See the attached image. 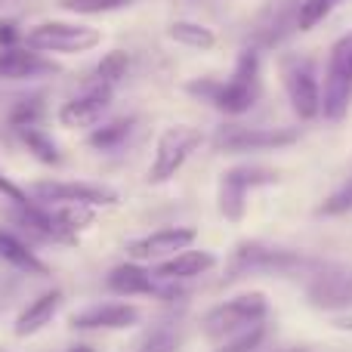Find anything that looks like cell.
<instances>
[{"mask_svg": "<svg viewBox=\"0 0 352 352\" xmlns=\"http://www.w3.org/2000/svg\"><path fill=\"white\" fill-rule=\"evenodd\" d=\"M43 96H25L19 99L16 105L10 109V127L22 130V127H41L43 121Z\"/></svg>", "mask_w": 352, "mask_h": 352, "instance_id": "484cf974", "label": "cell"}, {"mask_svg": "<svg viewBox=\"0 0 352 352\" xmlns=\"http://www.w3.org/2000/svg\"><path fill=\"white\" fill-rule=\"evenodd\" d=\"M16 136H19V140H22V146L28 148V155H31V158H37V161H41V164H50V167L62 164L59 146H56V142L50 140V136L43 133L41 127H22V130H16Z\"/></svg>", "mask_w": 352, "mask_h": 352, "instance_id": "7402d4cb", "label": "cell"}, {"mask_svg": "<svg viewBox=\"0 0 352 352\" xmlns=\"http://www.w3.org/2000/svg\"><path fill=\"white\" fill-rule=\"evenodd\" d=\"M0 316H3V312H0Z\"/></svg>", "mask_w": 352, "mask_h": 352, "instance_id": "e575fe53", "label": "cell"}, {"mask_svg": "<svg viewBox=\"0 0 352 352\" xmlns=\"http://www.w3.org/2000/svg\"><path fill=\"white\" fill-rule=\"evenodd\" d=\"M0 195H3L6 201H12V204H16L19 210H25V207L34 204V201L28 198V192H22V188H19L16 182H10L6 176H0Z\"/></svg>", "mask_w": 352, "mask_h": 352, "instance_id": "f546056e", "label": "cell"}, {"mask_svg": "<svg viewBox=\"0 0 352 352\" xmlns=\"http://www.w3.org/2000/svg\"><path fill=\"white\" fill-rule=\"evenodd\" d=\"M109 291L118 297H179L176 281H161L155 278L148 269H142L140 263H121L109 272Z\"/></svg>", "mask_w": 352, "mask_h": 352, "instance_id": "8fae6325", "label": "cell"}, {"mask_svg": "<svg viewBox=\"0 0 352 352\" xmlns=\"http://www.w3.org/2000/svg\"><path fill=\"white\" fill-rule=\"evenodd\" d=\"M201 142H204V136L192 124H173V127H167L158 136V146H155V158L148 164V182L161 186V182L173 179L182 170V164L201 148Z\"/></svg>", "mask_w": 352, "mask_h": 352, "instance_id": "5b68a950", "label": "cell"}, {"mask_svg": "<svg viewBox=\"0 0 352 352\" xmlns=\"http://www.w3.org/2000/svg\"><path fill=\"white\" fill-rule=\"evenodd\" d=\"M306 300L316 309L337 312L352 306V272L346 269H316L306 285Z\"/></svg>", "mask_w": 352, "mask_h": 352, "instance_id": "7c38bea8", "label": "cell"}, {"mask_svg": "<svg viewBox=\"0 0 352 352\" xmlns=\"http://www.w3.org/2000/svg\"><path fill=\"white\" fill-rule=\"evenodd\" d=\"M198 238L195 229H158L152 235H142L127 244V256L136 263H155V260H170V256L188 250Z\"/></svg>", "mask_w": 352, "mask_h": 352, "instance_id": "4fadbf2b", "label": "cell"}, {"mask_svg": "<svg viewBox=\"0 0 352 352\" xmlns=\"http://www.w3.org/2000/svg\"><path fill=\"white\" fill-rule=\"evenodd\" d=\"M0 260L10 263L12 269H19V272H25V275H47V263H43L22 238L12 235L3 226H0Z\"/></svg>", "mask_w": 352, "mask_h": 352, "instance_id": "d6986e66", "label": "cell"}, {"mask_svg": "<svg viewBox=\"0 0 352 352\" xmlns=\"http://www.w3.org/2000/svg\"><path fill=\"white\" fill-rule=\"evenodd\" d=\"M300 140L297 127H244V124H226L213 136V148L226 155L244 152H278Z\"/></svg>", "mask_w": 352, "mask_h": 352, "instance_id": "ba28073f", "label": "cell"}, {"mask_svg": "<svg viewBox=\"0 0 352 352\" xmlns=\"http://www.w3.org/2000/svg\"><path fill=\"white\" fill-rule=\"evenodd\" d=\"M263 340H266V324H254L250 331H244V334L226 340V346L217 349V352H256L263 346Z\"/></svg>", "mask_w": 352, "mask_h": 352, "instance_id": "4316f807", "label": "cell"}, {"mask_svg": "<svg viewBox=\"0 0 352 352\" xmlns=\"http://www.w3.org/2000/svg\"><path fill=\"white\" fill-rule=\"evenodd\" d=\"M130 72V56L124 50H111L96 62V84H105L115 90Z\"/></svg>", "mask_w": 352, "mask_h": 352, "instance_id": "603a6c76", "label": "cell"}, {"mask_svg": "<svg viewBox=\"0 0 352 352\" xmlns=\"http://www.w3.org/2000/svg\"><path fill=\"white\" fill-rule=\"evenodd\" d=\"M28 0H0V10H12V6H22Z\"/></svg>", "mask_w": 352, "mask_h": 352, "instance_id": "d6a6232c", "label": "cell"}, {"mask_svg": "<svg viewBox=\"0 0 352 352\" xmlns=\"http://www.w3.org/2000/svg\"><path fill=\"white\" fill-rule=\"evenodd\" d=\"M340 3H346V0H300V6H297V31H312L316 25H322Z\"/></svg>", "mask_w": 352, "mask_h": 352, "instance_id": "cb8c5ba5", "label": "cell"}, {"mask_svg": "<svg viewBox=\"0 0 352 352\" xmlns=\"http://www.w3.org/2000/svg\"><path fill=\"white\" fill-rule=\"evenodd\" d=\"M19 28L12 22H0V50H10V47H19Z\"/></svg>", "mask_w": 352, "mask_h": 352, "instance_id": "4dcf8cb0", "label": "cell"}, {"mask_svg": "<svg viewBox=\"0 0 352 352\" xmlns=\"http://www.w3.org/2000/svg\"><path fill=\"white\" fill-rule=\"evenodd\" d=\"M272 182H278V173L260 164H238L232 170H226L219 176V192H217L219 213L229 223H241L244 210H248V195L260 186H272Z\"/></svg>", "mask_w": 352, "mask_h": 352, "instance_id": "9c48e42d", "label": "cell"}, {"mask_svg": "<svg viewBox=\"0 0 352 352\" xmlns=\"http://www.w3.org/2000/svg\"><path fill=\"white\" fill-rule=\"evenodd\" d=\"M140 324V309L133 303H96L72 316L74 331H127Z\"/></svg>", "mask_w": 352, "mask_h": 352, "instance_id": "9a60e30c", "label": "cell"}, {"mask_svg": "<svg viewBox=\"0 0 352 352\" xmlns=\"http://www.w3.org/2000/svg\"><path fill=\"white\" fill-rule=\"evenodd\" d=\"M186 93L198 96L201 102H210L217 111L229 118H238L250 111L260 99V53L254 47L241 50L235 62V72L229 80L217 78H195L186 84Z\"/></svg>", "mask_w": 352, "mask_h": 352, "instance_id": "6da1fadb", "label": "cell"}, {"mask_svg": "<svg viewBox=\"0 0 352 352\" xmlns=\"http://www.w3.org/2000/svg\"><path fill=\"white\" fill-rule=\"evenodd\" d=\"M31 195L34 201L41 204H56V207H115L118 201V192L115 188H105V186H90V182H56V179H47V182H34L31 186Z\"/></svg>", "mask_w": 352, "mask_h": 352, "instance_id": "30bf717a", "label": "cell"}, {"mask_svg": "<svg viewBox=\"0 0 352 352\" xmlns=\"http://www.w3.org/2000/svg\"><path fill=\"white\" fill-rule=\"evenodd\" d=\"M349 210H352V176H349V182H343V186L324 201L318 213H322V217H343V213H349Z\"/></svg>", "mask_w": 352, "mask_h": 352, "instance_id": "f1b7e54d", "label": "cell"}, {"mask_svg": "<svg viewBox=\"0 0 352 352\" xmlns=\"http://www.w3.org/2000/svg\"><path fill=\"white\" fill-rule=\"evenodd\" d=\"M213 266H217V256L210 250H182V254L161 263L152 275L161 281H188L198 278V275H207Z\"/></svg>", "mask_w": 352, "mask_h": 352, "instance_id": "ac0fdd59", "label": "cell"}, {"mask_svg": "<svg viewBox=\"0 0 352 352\" xmlns=\"http://www.w3.org/2000/svg\"><path fill=\"white\" fill-rule=\"evenodd\" d=\"M136 0H56V6L74 16H102V12H118L133 6Z\"/></svg>", "mask_w": 352, "mask_h": 352, "instance_id": "d4e9b609", "label": "cell"}, {"mask_svg": "<svg viewBox=\"0 0 352 352\" xmlns=\"http://www.w3.org/2000/svg\"><path fill=\"white\" fill-rule=\"evenodd\" d=\"M176 346H179V334H176L173 328H158V331H152L133 352H176Z\"/></svg>", "mask_w": 352, "mask_h": 352, "instance_id": "83f0119b", "label": "cell"}, {"mask_svg": "<svg viewBox=\"0 0 352 352\" xmlns=\"http://www.w3.org/2000/svg\"><path fill=\"white\" fill-rule=\"evenodd\" d=\"M352 102V31L343 34L331 47L328 74L322 90V118L324 121H343Z\"/></svg>", "mask_w": 352, "mask_h": 352, "instance_id": "8992f818", "label": "cell"}, {"mask_svg": "<svg viewBox=\"0 0 352 352\" xmlns=\"http://www.w3.org/2000/svg\"><path fill=\"white\" fill-rule=\"evenodd\" d=\"M136 130V118H118V121H109L102 127H93L90 136H87V146L96 148V152H118V148L127 146V140Z\"/></svg>", "mask_w": 352, "mask_h": 352, "instance_id": "ffe728a7", "label": "cell"}, {"mask_svg": "<svg viewBox=\"0 0 352 352\" xmlns=\"http://www.w3.org/2000/svg\"><path fill=\"white\" fill-rule=\"evenodd\" d=\"M167 37H170L173 43H179V47L201 50V53H207V50L217 47V34H213L207 25L188 22V19H179V22H173L170 28H167Z\"/></svg>", "mask_w": 352, "mask_h": 352, "instance_id": "44dd1931", "label": "cell"}, {"mask_svg": "<svg viewBox=\"0 0 352 352\" xmlns=\"http://www.w3.org/2000/svg\"><path fill=\"white\" fill-rule=\"evenodd\" d=\"M59 74V65L43 59L31 47H10L0 50V78L6 80H41Z\"/></svg>", "mask_w": 352, "mask_h": 352, "instance_id": "2e32d148", "label": "cell"}, {"mask_svg": "<svg viewBox=\"0 0 352 352\" xmlns=\"http://www.w3.org/2000/svg\"><path fill=\"white\" fill-rule=\"evenodd\" d=\"M111 109V87L93 84L80 96L68 99L59 109V124L68 130H90L102 121V115Z\"/></svg>", "mask_w": 352, "mask_h": 352, "instance_id": "5bb4252c", "label": "cell"}, {"mask_svg": "<svg viewBox=\"0 0 352 352\" xmlns=\"http://www.w3.org/2000/svg\"><path fill=\"white\" fill-rule=\"evenodd\" d=\"M331 324H334L337 331H352V316H337Z\"/></svg>", "mask_w": 352, "mask_h": 352, "instance_id": "1f68e13d", "label": "cell"}, {"mask_svg": "<svg viewBox=\"0 0 352 352\" xmlns=\"http://www.w3.org/2000/svg\"><path fill=\"white\" fill-rule=\"evenodd\" d=\"M278 72H281V84L287 90V99H291L294 115L300 121H312V118L322 115V87H318L316 65L306 56L287 53L281 56Z\"/></svg>", "mask_w": 352, "mask_h": 352, "instance_id": "277c9868", "label": "cell"}, {"mask_svg": "<svg viewBox=\"0 0 352 352\" xmlns=\"http://www.w3.org/2000/svg\"><path fill=\"white\" fill-rule=\"evenodd\" d=\"M102 43V34L90 25L80 22H41L28 28L25 34V47L37 50V53H90Z\"/></svg>", "mask_w": 352, "mask_h": 352, "instance_id": "52a82bcc", "label": "cell"}, {"mask_svg": "<svg viewBox=\"0 0 352 352\" xmlns=\"http://www.w3.org/2000/svg\"><path fill=\"white\" fill-rule=\"evenodd\" d=\"M68 352H96V349H93V346H87V343H78V346H72Z\"/></svg>", "mask_w": 352, "mask_h": 352, "instance_id": "836d02e7", "label": "cell"}, {"mask_svg": "<svg viewBox=\"0 0 352 352\" xmlns=\"http://www.w3.org/2000/svg\"><path fill=\"white\" fill-rule=\"evenodd\" d=\"M318 263L306 254L287 248H272V244L263 241H241L232 250L229 263H226V285L238 278H248V275H300V272H316Z\"/></svg>", "mask_w": 352, "mask_h": 352, "instance_id": "7a4b0ae2", "label": "cell"}, {"mask_svg": "<svg viewBox=\"0 0 352 352\" xmlns=\"http://www.w3.org/2000/svg\"><path fill=\"white\" fill-rule=\"evenodd\" d=\"M62 309V291L59 287H50V291L37 294L22 312H19L16 324H12V334L16 337H31L37 331H43L50 322L56 318V312Z\"/></svg>", "mask_w": 352, "mask_h": 352, "instance_id": "e0dca14e", "label": "cell"}, {"mask_svg": "<svg viewBox=\"0 0 352 352\" xmlns=\"http://www.w3.org/2000/svg\"><path fill=\"white\" fill-rule=\"evenodd\" d=\"M269 316V303L263 294H241V297H232L226 303L213 306L210 312L201 322L207 340H232V337L250 331L254 324H263V318Z\"/></svg>", "mask_w": 352, "mask_h": 352, "instance_id": "3957f363", "label": "cell"}]
</instances>
